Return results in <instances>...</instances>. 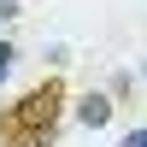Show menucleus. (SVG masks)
Returning a JSON list of instances; mask_svg holds the SVG:
<instances>
[{"label": "nucleus", "instance_id": "1", "mask_svg": "<svg viewBox=\"0 0 147 147\" xmlns=\"http://www.w3.org/2000/svg\"><path fill=\"white\" fill-rule=\"evenodd\" d=\"M65 100H71L65 77H41L30 94H18L0 112V147H53L65 124Z\"/></svg>", "mask_w": 147, "mask_h": 147}, {"label": "nucleus", "instance_id": "2", "mask_svg": "<svg viewBox=\"0 0 147 147\" xmlns=\"http://www.w3.org/2000/svg\"><path fill=\"white\" fill-rule=\"evenodd\" d=\"M77 118H82L88 129H100L106 118H112V100H106V94H82V106H77Z\"/></svg>", "mask_w": 147, "mask_h": 147}, {"label": "nucleus", "instance_id": "3", "mask_svg": "<svg viewBox=\"0 0 147 147\" xmlns=\"http://www.w3.org/2000/svg\"><path fill=\"white\" fill-rule=\"evenodd\" d=\"M124 147H147V129H129V136H124Z\"/></svg>", "mask_w": 147, "mask_h": 147}, {"label": "nucleus", "instance_id": "4", "mask_svg": "<svg viewBox=\"0 0 147 147\" xmlns=\"http://www.w3.org/2000/svg\"><path fill=\"white\" fill-rule=\"evenodd\" d=\"M6 71H12V47L0 41V77H6Z\"/></svg>", "mask_w": 147, "mask_h": 147}]
</instances>
